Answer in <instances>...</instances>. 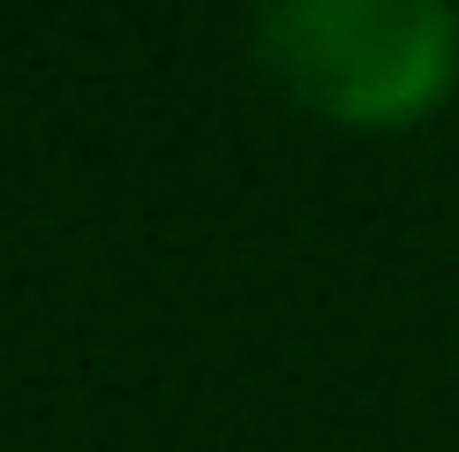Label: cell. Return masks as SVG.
Listing matches in <instances>:
<instances>
[{"label": "cell", "instance_id": "obj_1", "mask_svg": "<svg viewBox=\"0 0 459 452\" xmlns=\"http://www.w3.org/2000/svg\"><path fill=\"white\" fill-rule=\"evenodd\" d=\"M256 68L332 128H414L459 83L452 0H256Z\"/></svg>", "mask_w": 459, "mask_h": 452}]
</instances>
